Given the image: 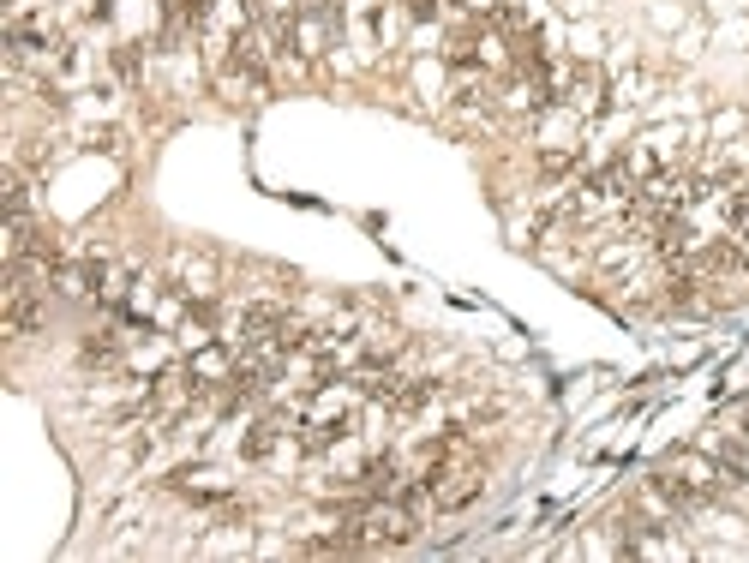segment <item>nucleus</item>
I'll return each instance as SVG.
<instances>
[{"label":"nucleus","mask_w":749,"mask_h":563,"mask_svg":"<svg viewBox=\"0 0 749 563\" xmlns=\"http://www.w3.org/2000/svg\"><path fill=\"white\" fill-rule=\"evenodd\" d=\"M558 102L576 108V114H594V108L606 102V72H600L594 60H570V66H558Z\"/></svg>","instance_id":"nucleus-1"},{"label":"nucleus","mask_w":749,"mask_h":563,"mask_svg":"<svg viewBox=\"0 0 749 563\" xmlns=\"http://www.w3.org/2000/svg\"><path fill=\"white\" fill-rule=\"evenodd\" d=\"M78 360L96 366V372H102V366H120V360H126V336H120L114 324H108V330H90L84 348H78Z\"/></svg>","instance_id":"nucleus-2"},{"label":"nucleus","mask_w":749,"mask_h":563,"mask_svg":"<svg viewBox=\"0 0 749 563\" xmlns=\"http://www.w3.org/2000/svg\"><path fill=\"white\" fill-rule=\"evenodd\" d=\"M0 198H6V222H12V216H30V192H24V168H18V162H6Z\"/></svg>","instance_id":"nucleus-3"},{"label":"nucleus","mask_w":749,"mask_h":563,"mask_svg":"<svg viewBox=\"0 0 749 563\" xmlns=\"http://www.w3.org/2000/svg\"><path fill=\"white\" fill-rule=\"evenodd\" d=\"M108 66H114V78L138 84V72H144V42H120V48L108 54Z\"/></svg>","instance_id":"nucleus-4"},{"label":"nucleus","mask_w":749,"mask_h":563,"mask_svg":"<svg viewBox=\"0 0 749 563\" xmlns=\"http://www.w3.org/2000/svg\"><path fill=\"white\" fill-rule=\"evenodd\" d=\"M408 18H438V0H402Z\"/></svg>","instance_id":"nucleus-5"},{"label":"nucleus","mask_w":749,"mask_h":563,"mask_svg":"<svg viewBox=\"0 0 749 563\" xmlns=\"http://www.w3.org/2000/svg\"><path fill=\"white\" fill-rule=\"evenodd\" d=\"M84 12H90V18H108V12H114V0H90Z\"/></svg>","instance_id":"nucleus-6"},{"label":"nucleus","mask_w":749,"mask_h":563,"mask_svg":"<svg viewBox=\"0 0 749 563\" xmlns=\"http://www.w3.org/2000/svg\"><path fill=\"white\" fill-rule=\"evenodd\" d=\"M738 426H744V438H749V414H744V420H738Z\"/></svg>","instance_id":"nucleus-7"}]
</instances>
